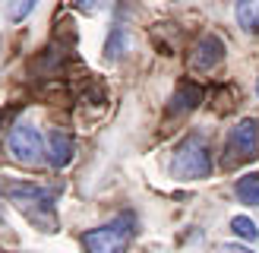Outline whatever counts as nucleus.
Returning <instances> with one entry per match:
<instances>
[{"label": "nucleus", "instance_id": "obj_1", "mask_svg": "<svg viewBox=\"0 0 259 253\" xmlns=\"http://www.w3.org/2000/svg\"><path fill=\"white\" fill-rule=\"evenodd\" d=\"M0 193H4L13 209H16L25 222H32L38 231H57V196L51 187L41 184H29V181H4L0 184Z\"/></svg>", "mask_w": 259, "mask_h": 253}, {"label": "nucleus", "instance_id": "obj_2", "mask_svg": "<svg viewBox=\"0 0 259 253\" xmlns=\"http://www.w3.org/2000/svg\"><path fill=\"white\" fill-rule=\"evenodd\" d=\"M133 237H136V215L120 212L111 222L82 231V247L85 253H126Z\"/></svg>", "mask_w": 259, "mask_h": 253}, {"label": "nucleus", "instance_id": "obj_3", "mask_svg": "<svg viewBox=\"0 0 259 253\" xmlns=\"http://www.w3.org/2000/svg\"><path fill=\"white\" fill-rule=\"evenodd\" d=\"M171 174L177 181H202V177L212 174V152L209 143L202 136H187L184 143L174 149V158H171Z\"/></svg>", "mask_w": 259, "mask_h": 253}, {"label": "nucleus", "instance_id": "obj_4", "mask_svg": "<svg viewBox=\"0 0 259 253\" xmlns=\"http://www.w3.org/2000/svg\"><path fill=\"white\" fill-rule=\"evenodd\" d=\"M256 155H259V117H243L228 136L222 164L225 168H237V164L253 161Z\"/></svg>", "mask_w": 259, "mask_h": 253}, {"label": "nucleus", "instance_id": "obj_5", "mask_svg": "<svg viewBox=\"0 0 259 253\" xmlns=\"http://www.w3.org/2000/svg\"><path fill=\"white\" fill-rule=\"evenodd\" d=\"M7 149H10L13 161H19V164L45 161V136H41V130H38L32 120H16L10 126Z\"/></svg>", "mask_w": 259, "mask_h": 253}, {"label": "nucleus", "instance_id": "obj_6", "mask_svg": "<svg viewBox=\"0 0 259 253\" xmlns=\"http://www.w3.org/2000/svg\"><path fill=\"white\" fill-rule=\"evenodd\" d=\"M222 60H225V41L218 35H202L196 48H193V57H190V67L196 70V73H212L222 67Z\"/></svg>", "mask_w": 259, "mask_h": 253}, {"label": "nucleus", "instance_id": "obj_7", "mask_svg": "<svg viewBox=\"0 0 259 253\" xmlns=\"http://www.w3.org/2000/svg\"><path fill=\"white\" fill-rule=\"evenodd\" d=\"M76 155V143L70 133L63 130H51L48 139H45V161L51 164V168H67V164L73 161Z\"/></svg>", "mask_w": 259, "mask_h": 253}, {"label": "nucleus", "instance_id": "obj_8", "mask_svg": "<svg viewBox=\"0 0 259 253\" xmlns=\"http://www.w3.org/2000/svg\"><path fill=\"white\" fill-rule=\"evenodd\" d=\"M199 101H202V89L199 86L180 82L177 92H174V98H171V114H190V111L199 108Z\"/></svg>", "mask_w": 259, "mask_h": 253}, {"label": "nucleus", "instance_id": "obj_9", "mask_svg": "<svg viewBox=\"0 0 259 253\" xmlns=\"http://www.w3.org/2000/svg\"><path fill=\"white\" fill-rule=\"evenodd\" d=\"M234 16H237V25L247 35H259V0H237Z\"/></svg>", "mask_w": 259, "mask_h": 253}, {"label": "nucleus", "instance_id": "obj_10", "mask_svg": "<svg viewBox=\"0 0 259 253\" xmlns=\"http://www.w3.org/2000/svg\"><path fill=\"white\" fill-rule=\"evenodd\" d=\"M234 193L243 206H259V174H243L234 184Z\"/></svg>", "mask_w": 259, "mask_h": 253}, {"label": "nucleus", "instance_id": "obj_11", "mask_svg": "<svg viewBox=\"0 0 259 253\" xmlns=\"http://www.w3.org/2000/svg\"><path fill=\"white\" fill-rule=\"evenodd\" d=\"M231 231H234L237 237H243V240H256V237H259L256 222L247 219V215H234V219H231Z\"/></svg>", "mask_w": 259, "mask_h": 253}, {"label": "nucleus", "instance_id": "obj_12", "mask_svg": "<svg viewBox=\"0 0 259 253\" xmlns=\"http://www.w3.org/2000/svg\"><path fill=\"white\" fill-rule=\"evenodd\" d=\"M120 51H123V29H120V25H114V29H111V38L105 41V60L114 63V60L120 57Z\"/></svg>", "mask_w": 259, "mask_h": 253}, {"label": "nucleus", "instance_id": "obj_13", "mask_svg": "<svg viewBox=\"0 0 259 253\" xmlns=\"http://www.w3.org/2000/svg\"><path fill=\"white\" fill-rule=\"evenodd\" d=\"M38 7V0H10V19L13 22H22L29 19V13Z\"/></svg>", "mask_w": 259, "mask_h": 253}, {"label": "nucleus", "instance_id": "obj_14", "mask_svg": "<svg viewBox=\"0 0 259 253\" xmlns=\"http://www.w3.org/2000/svg\"><path fill=\"white\" fill-rule=\"evenodd\" d=\"M76 7H79L82 13H98V10H105L108 7V0H73Z\"/></svg>", "mask_w": 259, "mask_h": 253}, {"label": "nucleus", "instance_id": "obj_15", "mask_svg": "<svg viewBox=\"0 0 259 253\" xmlns=\"http://www.w3.org/2000/svg\"><path fill=\"white\" fill-rule=\"evenodd\" d=\"M215 253H253L250 247H243V244H222Z\"/></svg>", "mask_w": 259, "mask_h": 253}, {"label": "nucleus", "instance_id": "obj_16", "mask_svg": "<svg viewBox=\"0 0 259 253\" xmlns=\"http://www.w3.org/2000/svg\"><path fill=\"white\" fill-rule=\"evenodd\" d=\"M256 95H259V82H256Z\"/></svg>", "mask_w": 259, "mask_h": 253}]
</instances>
